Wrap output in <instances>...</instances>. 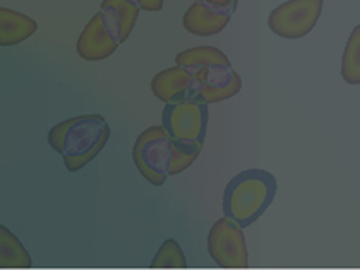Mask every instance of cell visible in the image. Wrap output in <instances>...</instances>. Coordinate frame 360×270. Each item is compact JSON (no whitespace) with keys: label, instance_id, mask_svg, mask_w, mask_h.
I'll return each mask as SVG.
<instances>
[{"label":"cell","instance_id":"8fae6325","mask_svg":"<svg viewBox=\"0 0 360 270\" xmlns=\"http://www.w3.org/2000/svg\"><path fill=\"white\" fill-rule=\"evenodd\" d=\"M100 13L108 29L119 38L120 43H125L134 29L141 7L136 6L132 0H103Z\"/></svg>","mask_w":360,"mask_h":270},{"label":"cell","instance_id":"ba28073f","mask_svg":"<svg viewBox=\"0 0 360 270\" xmlns=\"http://www.w3.org/2000/svg\"><path fill=\"white\" fill-rule=\"evenodd\" d=\"M151 91L162 103H180L198 97L199 88L191 70L175 65L156 74L151 79Z\"/></svg>","mask_w":360,"mask_h":270},{"label":"cell","instance_id":"277c9868","mask_svg":"<svg viewBox=\"0 0 360 270\" xmlns=\"http://www.w3.org/2000/svg\"><path fill=\"white\" fill-rule=\"evenodd\" d=\"M175 144L163 125H153L139 134L132 147V159L136 168L155 187L165 185L170 178L172 161H174Z\"/></svg>","mask_w":360,"mask_h":270},{"label":"cell","instance_id":"52a82bcc","mask_svg":"<svg viewBox=\"0 0 360 270\" xmlns=\"http://www.w3.org/2000/svg\"><path fill=\"white\" fill-rule=\"evenodd\" d=\"M194 76L199 88L195 101L206 104L230 100L242 89V77L232 67V64H210L205 69L198 70Z\"/></svg>","mask_w":360,"mask_h":270},{"label":"cell","instance_id":"6da1fadb","mask_svg":"<svg viewBox=\"0 0 360 270\" xmlns=\"http://www.w3.org/2000/svg\"><path fill=\"white\" fill-rule=\"evenodd\" d=\"M110 125L101 115H81L57 123L49 132V144L62 156L70 173L83 170L86 164L103 151L110 139Z\"/></svg>","mask_w":360,"mask_h":270},{"label":"cell","instance_id":"7c38bea8","mask_svg":"<svg viewBox=\"0 0 360 270\" xmlns=\"http://www.w3.org/2000/svg\"><path fill=\"white\" fill-rule=\"evenodd\" d=\"M38 29V22L30 15L13 9H0V45L13 46L26 41Z\"/></svg>","mask_w":360,"mask_h":270},{"label":"cell","instance_id":"7a4b0ae2","mask_svg":"<svg viewBox=\"0 0 360 270\" xmlns=\"http://www.w3.org/2000/svg\"><path fill=\"white\" fill-rule=\"evenodd\" d=\"M276 191L278 182L269 171L259 168L240 171L223 191V216L236 221L240 228H249L268 210Z\"/></svg>","mask_w":360,"mask_h":270},{"label":"cell","instance_id":"e0dca14e","mask_svg":"<svg viewBox=\"0 0 360 270\" xmlns=\"http://www.w3.org/2000/svg\"><path fill=\"white\" fill-rule=\"evenodd\" d=\"M136 6L141 7V11H148V13H158L163 9V0H132Z\"/></svg>","mask_w":360,"mask_h":270},{"label":"cell","instance_id":"5bb4252c","mask_svg":"<svg viewBox=\"0 0 360 270\" xmlns=\"http://www.w3.org/2000/svg\"><path fill=\"white\" fill-rule=\"evenodd\" d=\"M210 64H230V58L217 46H195L175 55V65L195 74Z\"/></svg>","mask_w":360,"mask_h":270},{"label":"cell","instance_id":"9c48e42d","mask_svg":"<svg viewBox=\"0 0 360 270\" xmlns=\"http://www.w3.org/2000/svg\"><path fill=\"white\" fill-rule=\"evenodd\" d=\"M120 45L122 43L108 29L103 21V15L98 11V14L93 15L91 21L81 31L76 50L83 60L100 62L112 57Z\"/></svg>","mask_w":360,"mask_h":270},{"label":"cell","instance_id":"3957f363","mask_svg":"<svg viewBox=\"0 0 360 270\" xmlns=\"http://www.w3.org/2000/svg\"><path fill=\"white\" fill-rule=\"evenodd\" d=\"M210 123V104L189 100L165 104L162 125L179 149L201 152Z\"/></svg>","mask_w":360,"mask_h":270},{"label":"cell","instance_id":"9a60e30c","mask_svg":"<svg viewBox=\"0 0 360 270\" xmlns=\"http://www.w3.org/2000/svg\"><path fill=\"white\" fill-rule=\"evenodd\" d=\"M342 77L347 84H360V25L354 27L342 57Z\"/></svg>","mask_w":360,"mask_h":270},{"label":"cell","instance_id":"8992f818","mask_svg":"<svg viewBox=\"0 0 360 270\" xmlns=\"http://www.w3.org/2000/svg\"><path fill=\"white\" fill-rule=\"evenodd\" d=\"M208 253L220 269L248 267L249 252L244 228L226 216L218 219L208 233Z\"/></svg>","mask_w":360,"mask_h":270},{"label":"cell","instance_id":"4fadbf2b","mask_svg":"<svg viewBox=\"0 0 360 270\" xmlns=\"http://www.w3.org/2000/svg\"><path fill=\"white\" fill-rule=\"evenodd\" d=\"M33 265L28 250L6 226H0V269H30Z\"/></svg>","mask_w":360,"mask_h":270},{"label":"cell","instance_id":"30bf717a","mask_svg":"<svg viewBox=\"0 0 360 270\" xmlns=\"http://www.w3.org/2000/svg\"><path fill=\"white\" fill-rule=\"evenodd\" d=\"M232 14L230 11L214 7L202 0H194L193 6L184 14L182 25L187 33L195 36H214L229 26Z\"/></svg>","mask_w":360,"mask_h":270},{"label":"cell","instance_id":"5b68a950","mask_svg":"<svg viewBox=\"0 0 360 270\" xmlns=\"http://www.w3.org/2000/svg\"><path fill=\"white\" fill-rule=\"evenodd\" d=\"M324 0H288L271 11L268 26L276 36L300 40L318 25Z\"/></svg>","mask_w":360,"mask_h":270},{"label":"cell","instance_id":"2e32d148","mask_svg":"<svg viewBox=\"0 0 360 270\" xmlns=\"http://www.w3.org/2000/svg\"><path fill=\"white\" fill-rule=\"evenodd\" d=\"M151 269H186L187 260L180 246L174 238H168L162 243L153 258Z\"/></svg>","mask_w":360,"mask_h":270}]
</instances>
